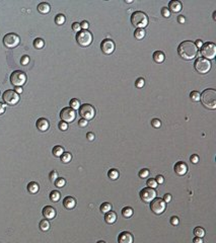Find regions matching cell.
<instances>
[{
  "instance_id": "6da1fadb",
  "label": "cell",
  "mask_w": 216,
  "mask_h": 243,
  "mask_svg": "<svg viewBox=\"0 0 216 243\" xmlns=\"http://www.w3.org/2000/svg\"><path fill=\"white\" fill-rule=\"evenodd\" d=\"M178 53L179 55V57L183 58L184 60L190 61L196 58L198 54V49L193 42L184 41L179 45Z\"/></svg>"
},
{
  "instance_id": "7a4b0ae2",
  "label": "cell",
  "mask_w": 216,
  "mask_h": 243,
  "mask_svg": "<svg viewBox=\"0 0 216 243\" xmlns=\"http://www.w3.org/2000/svg\"><path fill=\"white\" fill-rule=\"evenodd\" d=\"M200 100L206 108L214 111L216 108V90L213 88L205 89L200 94Z\"/></svg>"
},
{
  "instance_id": "3957f363",
  "label": "cell",
  "mask_w": 216,
  "mask_h": 243,
  "mask_svg": "<svg viewBox=\"0 0 216 243\" xmlns=\"http://www.w3.org/2000/svg\"><path fill=\"white\" fill-rule=\"evenodd\" d=\"M148 16L143 11H135L131 15V23L137 29H144L148 26Z\"/></svg>"
},
{
  "instance_id": "277c9868",
  "label": "cell",
  "mask_w": 216,
  "mask_h": 243,
  "mask_svg": "<svg viewBox=\"0 0 216 243\" xmlns=\"http://www.w3.org/2000/svg\"><path fill=\"white\" fill-rule=\"evenodd\" d=\"M194 67H195V70H196L198 73H200V74H206V73H208L210 71V69H211V63H210L209 60H207L203 57H200L195 61Z\"/></svg>"
},
{
  "instance_id": "5b68a950",
  "label": "cell",
  "mask_w": 216,
  "mask_h": 243,
  "mask_svg": "<svg viewBox=\"0 0 216 243\" xmlns=\"http://www.w3.org/2000/svg\"><path fill=\"white\" fill-rule=\"evenodd\" d=\"M92 35L88 30H80L76 33V42L81 47H88L92 43Z\"/></svg>"
},
{
  "instance_id": "8992f818",
  "label": "cell",
  "mask_w": 216,
  "mask_h": 243,
  "mask_svg": "<svg viewBox=\"0 0 216 243\" xmlns=\"http://www.w3.org/2000/svg\"><path fill=\"white\" fill-rule=\"evenodd\" d=\"M201 55L207 60L214 59L216 56V46L211 42H207L201 47Z\"/></svg>"
},
{
  "instance_id": "52a82bcc",
  "label": "cell",
  "mask_w": 216,
  "mask_h": 243,
  "mask_svg": "<svg viewBox=\"0 0 216 243\" xmlns=\"http://www.w3.org/2000/svg\"><path fill=\"white\" fill-rule=\"evenodd\" d=\"M26 74L20 70L13 71L10 75V82L15 87H21L26 82Z\"/></svg>"
},
{
  "instance_id": "ba28073f",
  "label": "cell",
  "mask_w": 216,
  "mask_h": 243,
  "mask_svg": "<svg viewBox=\"0 0 216 243\" xmlns=\"http://www.w3.org/2000/svg\"><path fill=\"white\" fill-rule=\"evenodd\" d=\"M79 115H81L82 118H84L86 121L92 120L94 115H96V108L89 103H84L79 108Z\"/></svg>"
},
{
  "instance_id": "9c48e42d",
  "label": "cell",
  "mask_w": 216,
  "mask_h": 243,
  "mask_svg": "<svg viewBox=\"0 0 216 243\" xmlns=\"http://www.w3.org/2000/svg\"><path fill=\"white\" fill-rule=\"evenodd\" d=\"M166 209V203L160 197H155L153 200L150 202V210L155 215L163 214Z\"/></svg>"
},
{
  "instance_id": "30bf717a",
  "label": "cell",
  "mask_w": 216,
  "mask_h": 243,
  "mask_svg": "<svg viewBox=\"0 0 216 243\" xmlns=\"http://www.w3.org/2000/svg\"><path fill=\"white\" fill-rule=\"evenodd\" d=\"M19 42H20L19 36H18L16 33H7V35H5L4 38H3V44H4L5 47L8 49H13L15 47H17Z\"/></svg>"
},
{
  "instance_id": "8fae6325",
  "label": "cell",
  "mask_w": 216,
  "mask_h": 243,
  "mask_svg": "<svg viewBox=\"0 0 216 243\" xmlns=\"http://www.w3.org/2000/svg\"><path fill=\"white\" fill-rule=\"evenodd\" d=\"M2 98L6 104H8V105H15L19 101V95H18L14 90H6L5 92L3 93Z\"/></svg>"
},
{
  "instance_id": "7c38bea8",
  "label": "cell",
  "mask_w": 216,
  "mask_h": 243,
  "mask_svg": "<svg viewBox=\"0 0 216 243\" xmlns=\"http://www.w3.org/2000/svg\"><path fill=\"white\" fill-rule=\"evenodd\" d=\"M140 199H141L144 203H150L156 197V191L153 188L150 187H145L140 190Z\"/></svg>"
},
{
  "instance_id": "4fadbf2b",
  "label": "cell",
  "mask_w": 216,
  "mask_h": 243,
  "mask_svg": "<svg viewBox=\"0 0 216 243\" xmlns=\"http://www.w3.org/2000/svg\"><path fill=\"white\" fill-rule=\"evenodd\" d=\"M60 118L61 121L65 122L67 124L72 123L76 118V112L71 108H64L60 112Z\"/></svg>"
},
{
  "instance_id": "5bb4252c",
  "label": "cell",
  "mask_w": 216,
  "mask_h": 243,
  "mask_svg": "<svg viewBox=\"0 0 216 243\" xmlns=\"http://www.w3.org/2000/svg\"><path fill=\"white\" fill-rule=\"evenodd\" d=\"M100 49L106 55H111L115 51V43L110 39H106L100 43Z\"/></svg>"
},
{
  "instance_id": "9a60e30c",
  "label": "cell",
  "mask_w": 216,
  "mask_h": 243,
  "mask_svg": "<svg viewBox=\"0 0 216 243\" xmlns=\"http://www.w3.org/2000/svg\"><path fill=\"white\" fill-rule=\"evenodd\" d=\"M118 242L119 243H133L134 242V237L130 232L123 231V232H121L120 234H119Z\"/></svg>"
},
{
  "instance_id": "2e32d148",
  "label": "cell",
  "mask_w": 216,
  "mask_h": 243,
  "mask_svg": "<svg viewBox=\"0 0 216 243\" xmlns=\"http://www.w3.org/2000/svg\"><path fill=\"white\" fill-rule=\"evenodd\" d=\"M173 169H175V172L176 174L179 176H183L188 172V165L185 162H183V161H179V162H176L175 164Z\"/></svg>"
},
{
  "instance_id": "e0dca14e",
  "label": "cell",
  "mask_w": 216,
  "mask_h": 243,
  "mask_svg": "<svg viewBox=\"0 0 216 243\" xmlns=\"http://www.w3.org/2000/svg\"><path fill=\"white\" fill-rule=\"evenodd\" d=\"M43 216L45 217V219L52 220V219H54L56 217V210L52 206H46L45 208L43 209Z\"/></svg>"
},
{
  "instance_id": "ac0fdd59",
  "label": "cell",
  "mask_w": 216,
  "mask_h": 243,
  "mask_svg": "<svg viewBox=\"0 0 216 243\" xmlns=\"http://www.w3.org/2000/svg\"><path fill=\"white\" fill-rule=\"evenodd\" d=\"M37 128H38V130H40L41 132H46L49 127H50V123H49V121L47 118H40L38 121H37V124H36Z\"/></svg>"
},
{
  "instance_id": "d6986e66",
  "label": "cell",
  "mask_w": 216,
  "mask_h": 243,
  "mask_svg": "<svg viewBox=\"0 0 216 243\" xmlns=\"http://www.w3.org/2000/svg\"><path fill=\"white\" fill-rule=\"evenodd\" d=\"M63 206L67 210H72L76 207V200L72 197H66L63 200Z\"/></svg>"
},
{
  "instance_id": "ffe728a7",
  "label": "cell",
  "mask_w": 216,
  "mask_h": 243,
  "mask_svg": "<svg viewBox=\"0 0 216 243\" xmlns=\"http://www.w3.org/2000/svg\"><path fill=\"white\" fill-rule=\"evenodd\" d=\"M169 10L172 12H179L182 10V3L178 0H172L169 3Z\"/></svg>"
},
{
  "instance_id": "44dd1931",
  "label": "cell",
  "mask_w": 216,
  "mask_h": 243,
  "mask_svg": "<svg viewBox=\"0 0 216 243\" xmlns=\"http://www.w3.org/2000/svg\"><path fill=\"white\" fill-rule=\"evenodd\" d=\"M51 10V6L47 2H41L38 5V11L42 14H47Z\"/></svg>"
},
{
  "instance_id": "7402d4cb",
  "label": "cell",
  "mask_w": 216,
  "mask_h": 243,
  "mask_svg": "<svg viewBox=\"0 0 216 243\" xmlns=\"http://www.w3.org/2000/svg\"><path fill=\"white\" fill-rule=\"evenodd\" d=\"M152 57H153L154 62L157 63V64L162 63L163 61L165 60V55H164L163 52H161V51H155Z\"/></svg>"
},
{
  "instance_id": "603a6c76",
  "label": "cell",
  "mask_w": 216,
  "mask_h": 243,
  "mask_svg": "<svg viewBox=\"0 0 216 243\" xmlns=\"http://www.w3.org/2000/svg\"><path fill=\"white\" fill-rule=\"evenodd\" d=\"M105 221L110 225L114 224L115 222L117 221V214L113 211H110L109 213H106L105 215Z\"/></svg>"
},
{
  "instance_id": "cb8c5ba5",
  "label": "cell",
  "mask_w": 216,
  "mask_h": 243,
  "mask_svg": "<svg viewBox=\"0 0 216 243\" xmlns=\"http://www.w3.org/2000/svg\"><path fill=\"white\" fill-rule=\"evenodd\" d=\"M39 190H40V185L38 182L32 181L27 184V190H29V193H37L39 191Z\"/></svg>"
},
{
  "instance_id": "d4e9b609",
  "label": "cell",
  "mask_w": 216,
  "mask_h": 243,
  "mask_svg": "<svg viewBox=\"0 0 216 243\" xmlns=\"http://www.w3.org/2000/svg\"><path fill=\"white\" fill-rule=\"evenodd\" d=\"M108 176L110 179H112V180H117L119 178V176H120V173L117 169L113 168V169H110L109 172H108Z\"/></svg>"
},
{
  "instance_id": "484cf974",
  "label": "cell",
  "mask_w": 216,
  "mask_h": 243,
  "mask_svg": "<svg viewBox=\"0 0 216 243\" xmlns=\"http://www.w3.org/2000/svg\"><path fill=\"white\" fill-rule=\"evenodd\" d=\"M39 227L42 231L46 232V231H48L49 229H50V223H49V221L47 220V219H43L42 221H40Z\"/></svg>"
},
{
  "instance_id": "4316f807",
  "label": "cell",
  "mask_w": 216,
  "mask_h": 243,
  "mask_svg": "<svg viewBox=\"0 0 216 243\" xmlns=\"http://www.w3.org/2000/svg\"><path fill=\"white\" fill-rule=\"evenodd\" d=\"M133 214H134V211L131 207H125V208L122 210V215H123V217L125 218L132 217Z\"/></svg>"
},
{
  "instance_id": "83f0119b",
  "label": "cell",
  "mask_w": 216,
  "mask_h": 243,
  "mask_svg": "<svg viewBox=\"0 0 216 243\" xmlns=\"http://www.w3.org/2000/svg\"><path fill=\"white\" fill-rule=\"evenodd\" d=\"M52 152H53L54 156L61 157V155L64 153V148L62 147V146H55V147L53 148V150H52Z\"/></svg>"
},
{
  "instance_id": "f1b7e54d",
  "label": "cell",
  "mask_w": 216,
  "mask_h": 243,
  "mask_svg": "<svg viewBox=\"0 0 216 243\" xmlns=\"http://www.w3.org/2000/svg\"><path fill=\"white\" fill-rule=\"evenodd\" d=\"M194 235L195 237H199V238H203L205 236V230L202 227H196L194 229Z\"/></svg>"
},
{
  "instance_id": "f546056e",
  "label": "cell",
  "mask_w": 216,
  "mask_h": 243,
  "mask_svg": "<svg viewBox=\"0 0 216 243\" xmlns=\"http://www.w3.org/2000/svg\"><path fill=\"white\" fill-rule=\"evenodd\" d=\"M99 210L103 214H106V213H109L110 211H112V205L110 203H103V205L100 206Z\"/></svg>"
},
{
  "instance_id": "4dcf8cb0",
  "label": "cell",
  "mask_w": 216,
  "mask_h": 243,
  "mask_svg": "<svg viewBox=\"0 0 216 243\" xmlns=\"http://www.w3.org/2000/svg\"><path fill=\"white\" fill-rule=\"evenodd\" d=\"M60 197H61V193L58 190L51 191V193H50V200H52V202H54V203L58 202V200H60Z\"/></svg>"
},
{
  "instance_id": "1f68e13d",
  "label": "cell",
  "mask_w": 216,
  "mask_h": 243,
  "mask_svg": "<svg viewBox=\"0 0 216 243\" xmlns=\"http://www.w3.org/2000/svg\"><path fill=\"white\" fill-rule=\"evenodd\" d=\"M145 35L146 32L144 30V29H137L135 30V33H134V36H135V38L137 39H142L145 36Z\"/></svg>"
},
{
  "instance_id": "d6a6232c",
  "label": "cell",
  "mask_w": 216,
  "mask_h": 243,
  "mask_svg": "<svg viewBox=\"0 0 216 243\" xmlns=\"http://www.w3.org/2000/svg\"><path fill=\"white\" fill-rule=\"evenodd\" d=\"M61 161L63 163H69L72 159V155L69 153V152H64V153L61 155Z\"/></svg>"
},
{
  "instance_id": "836d02e7",
  "label": "cell",
  "mask_w": 216,
  "mask_h": 243,
  "mask_svg": "<svg viewBox=\"0 0 216 243\" xmlns=\"http://www.w3.org/2000/svg\"><path fill=\"white\" fill-rule=\"evenodd\" d=\"M69 104H70V108H71L73 111H75V109H79V108H80V105H81L80 101L76 98H72L71 100H70Z\"/></svg>"
},
{
  "instance_id": "e575fe53",
  "label": "cell",
  "mask_w": 216,
  "mask_h": 243,
  "mask_svg": "<svg viewBox=\"0 0 216 243\" xmlns=\"http://www.w3.org/2000/svg\"><path fill=\"white\" fill-rule=\"evenodd\" d=\"M44 46H45V42L43 39L38 38L33 41V47H35L36 49H43L44 48Z\"/></svg>"
},
{
  "instance_id": "d590c367",
  "label": "cell",
  "mask_w": 216,
  "mask_h": 243,
  "mask_svg": "<svg viewBox=\"0 0 216 243\" xmlns=\"http://www.w3.org/2000/svg\"><path fill=\"white\" fill-rule=\"evenodd\" d=\"M66 21V18L65 16H64V14H57L56 15V17H55V22H56L57 24H59V26H61V24H64V22Z\"/></svg>"
},
{
  "instance_id": "8d00e7d4",
  "label": "cell",
  "mask_w": 216,
  "mask_h": 243,
  "mask_svg": "<svg viewBox=\"0 0 216 243\" xmlns=\"http://www.w3.org/2000/svg\"><path fill=\"white\" fill-rule=\"evenodd\" d=\"M149 174H150V171H149V169H147V168L141 169L139 171V173H138V175H139L140 178H147L148 176H149Z\"/></svg>"
},
{
  "instance_id": "74e56055",
  "label": "cell",
  "mask_w": 216,
  "mask_h": 243,
  "mask_svg": "<svg viewBox=\"0 0 216 243\" xmlns=\"http://www.w3.org/2000/svg\"><path fill=\"white\" fill-rule=\"evenodd\" d=\"M190 97H191V99L195 102L200 101V93L198 92V91H192V92L190 93Z\"/></svg>"
},
{
  "instance_id": "f35d334b",
  "label": "cell",
  "mask_w": 216,
  "mask_h": 243,
  "mask_svg": "<svg viewBox=\"0 0 216 243\" xmlns=\"http://www.w3.org/2000/svg\"><path fill=\"white\" fill-rule=\"evenodd\" d=\"M66 184V180L62 177H58L56 180H55V185H56L57 187H63L64 185Z\"/></svg>"
},
{
  "instance_id": "ab89813d",
  "label": "cell",
  "mask_w": 216,
  "mask_h": 243,
  "mask_svg": "<svg viewBox=\"0 0 216 243\" xmlns=\"http://www.w3.org/2000/svg\"><path fill=\"white\" fill-rule=\"evenodd\" d=\"M146 183H147V187H148L153 188V190H154L155 187H157V182L155 181V178H149Z\"/></svg>"
},
{
  "instance_id": "60d3db41",
  "label": "cell",
  "mask_w": 216,
  "mask_h": 243,
  "mask_svg": "<svg viewBox=\"0 0 216 243\" xmlns=\"http://www.w3.org/2000/svg\"><path fill=\"white\" fill-rule=\"evenodd\" d=\"M49 178H50V180L52 182H55V180L58 178V172L56 170H52L50 172V174H49Z\"/></svg>"
},
{
  "instance_id": "b9f144b4",
  "label": "cell",
  "mask_w": 216,
  "mask_h": 243,
  "mask_svg": "<svg viewBox=\"0 0 216 243\" xmlns=\"http://www.w3.org/2000/svg\"><path fill=\"white\" fill-rule=\"evenodd\" d=\"M151 125L155 129H158V128H160L161 126V122L160 120H158V118H153V120L151 121Z\"/></svg>"
},
{
  "instance_id": "7bdbcfd3",
  "label": "cell",
  "mask_w": 216,
  "mask_h": 243,
  "mask_svg": "<svg viewBox=\"0 0 216 243\" xmlns=\"http://www.w3.org/2000/svg\"><path fill=\"white\" fill-rule=\"evenodd\" d=\"M161 14H162L163 17L169 18L170 16V11L169 10V8L167 7H162L161 8Z\"/></svg>"
},
{
  "instance_id": "ee69618b",
  "label": "cell",
  "mask_w": 216,
  "mask_h": 243,
  "mask_svg": "<svg viewBox=\"0 0 216 243\" xmlns=\"http://www.w3.org/2000/svg\"><path fill=\"white\" fill-rule=\"evenodd\" d=\"M144 84H145V80L143 78H138L136 80V82H135L136 87H138V88L143 87V86H144Z\"/></svg>"
},
{
  "instance_id": "f6af8a7d",
  "label": "cell",
  "mask_w": 216,
  "mask_h": 243,
  "mask_svg": "<svg viewBox=\"0 0 216 243\" xmlns=\"http://www.w3.org/2000/svg\"><path fill=\"white\" fill-rule=\"evenodd\" d=\"M20 63H21V65H27V64L30 63V57L26 56V55H24V56L21 57Z\"/></svg>"
},
{
  "instance_id": "bcb514c9",
  "label": "cell",
  "mask_w": 216,
  "mask_h": 243,
  "mask_svg": "<svg viewBox=\"0 0 216 243\" xmlns=\"http://www.w3.org/2000/svg\"><path fill=\"white\" fill-rule=\"evenodd\" d=\"M58 127H59V129L61 131H66L67 129H68V124L65 123V122L61 121L60 123H59V125H58Z\"/></svg>"
},
{
  "instance_id": "7dc6e473",
  "label": "cell",
  "mask_w": 216,
  "mask_h": 243,
  "mask_svg": "<svg viewBox=\"0 0 216 243\" xmlns=\"http://www.w3.org/2000/svg\"><path fill=\"white\" fill-rule=\"evenodd\" d=\"M170 224L172 225V226H178L179 224V218L176 217V216H173V217L170 218Z\"/></svg>"
},
{
  "instance_id": "c3c4849f",
  "label": "cell",
  "mask_w": 216,
  "mask_h": 243,
  "mask_svg": "<svg viewBox=\"0 0 216 243\" xmlns=\"http://www.w3.org/2000/svg\"><path fill=\"white\" fill-rule=\"evenodd\" d=\"M72 29L74 30L75 33L80 32V29H81V27H80V23H78V22H74V23H72Z\"/></svg>"
},
{
  "instance_id": "681fc988",
  "label": "cell",
  "mask_w": 216,
  "mask_h": 243,
  "mask_svg": "<svg viewBox=\"0 0 216 243\" xmlns=\"http://www.w3.org/2000/svg\"><path fill=\"white\" fill-rule=\"evenodd\" d=\"M190 160H191V162L193 164H197L198 162H199V156H198L197 154L192 155V156L190 157Z\"/></svg>"
},
{
  "instance_id": "f907efd6",
  "label": "cell",
  "mask_w": 216,
  "mask_h": 243,
  "mask_svg": "<svg viewBox=\"0 0 216 243\" xmlns=\"http://www.w3.org/2000/svg\"><path fill=\"white\" fill-rule=\"evenodd\" d=\"M87 125H88V122L86 120H84V118H81V120L78 121V126L79 127L84 128V127H86Z\"/></svg>"
},
{
  "instance_id": "816d5d0a",
  "label": "cell",
  "mask_w": 216,
  "mask_h": 243,
  "mask_svg": "<svg viewBox=\"0 0 216 243\" xmlns=\"http://www.w3.org/2000/svg\"><path fill=\"white\" fill-rule=\"evenodd\" d=\"M155 181L157 182V184H162L164 182V177L162 175H157L156 177H155Z\"/></svg>"
},
{
  "instance_id": "f5cc1de1",
  "label": "cell",
  "mask_w": 216,
  "mask_h": 243,
  "mask_svg": "<svg viewBox=\"0 0 216 243\" xmlns=\"http://www.w3.org/2000/svg\"><path fill=\"white\" fill-rule=\"evenodd\" d=\"M88 26H89V23H88L86 20H83V21H82V22L80 23V27L82 29V30H87Z\"/></svg>"
},
{
  "instance_id": "db71d44e",
  "label": "cell",
  "mask_w": 216,
  "mask_h": 243,
  "mask_svg": "<svg viewBox=\"0 0 216 243\" xmlns=\"http://www.w3.org/2000/svg\"><path fill=\"white\" fill-rule=\"evenodd\" d=\"M172 194L165 193V194H164V196H163V199H162V200H163L165 203H170V200H172Z\"/></svg>"
},
{
  "instance_id": "11a10c76",
  "label": "cell",
  "mask_w": 216,
  "mask_h": 243,
  "mask_svg": "<svg viewBox=\"0 0 216 243\" xmlns=\"http://www.w3.org/2000/svg\"><path fill=\"white\" fill-rule=\"evenodd\" d=\"M86 138H87L88 141H93V140H94V134L91 133V132H88L86 134Z\"/></svg>"
},
{
  "instance_id": "9f6ffc18",
  "label": "cell",
  "mask_w": 216,
  "mask_h": 243,
  "mask_svg": "<svg viewBox=\"0 0 216 243\" xmlns=\"http://www.w3.org/2000/svg\"><path fill=\"white\" fill-rule=\"evenodd\" d=\"M194 44H195V46H196V47H197V49H201V47H202V46H203V42L201 41V39H197V41L195 42Z\"/></svg>"
},
{
  "instance_id": "6f0895ef",
  "label": "cell",
  "mask_w": 216,
  "mask_h": 243,
  "mask_svg": "<svg viewBox=\"0 0 216 243\" xmlns=\"http://www.w3.org/2000/svg\"><path fill=\"white\" fill-rule=\"evenodd\" d=\"M178 21L179 23H185L186 22V17L184 15H179L178 16Z\"/></svg>"
},
{
  "instance_id": "680465c9",
  "label": "cell",
  "mask_w": 216,
  "mask_h": 243,
  "mask_svg": "<svg viewBox=\"0 0 216 243\" xmlns=\"http://www.w3.org/2000/svg\"><path fill=\"white\" fill-rule=\"evenodd\" d=\"M193 243H203L202 238H199V237H195L193 239Z\"/></svg>"
},
{
  "instance_id": "91938a15",
  "label": "cell",
  "mask_w": 216,
  "mask_h": 243,
  "mask_svg": "<svg viewBox=\"0 0 216 243\" xmlns=\"http://www.w3.org/2000/svg\"><path fill=\"white\" fill-rule=\"evenodd\" d=\"M5 111V105L2 102H0V115H2Z\"/></svg>"
},
{
  "instance_id": "94428289",
  "label": "cell",
  "mask_w": 216,
  "mask_h": 243,
  "mask_svg": "<svg viewBox=\"0 0 216 243\" xmlns=\"http://www.w3.org/2000/svg\"><path fill=\"white\" fill-rule=\"evenodd\" d=\"M14 91H15V92H16L17 94H19V93L23 92V88H21V87H15V90H14Z\"/></svg>"
},
{
  "instance_id": "6125c7cd",
  "label": "cell",
  "mask_w": 216,
  "mask_h": 243,
  "mask_svg": "<svg viewBox=\"0 0 216 243\" xmlns=\"http://www.w3.org/2000/svg\"><path fill=\"white\" fill-rule=\"evenodd\" d=\"M133 1H131V0H128V1H126V3H132Z\"/></svg>"
},
{
  "instance_id": "be15d7a7",
  "label": "cell",
  "mask_w": 216,
  "mask_h": 243,
  "mask_svg": "<svg viewBox=\"0 0 216 243\" xmlns=\"http://www.w3.org/2000/svg\"><path fill=\"white\" fill-rule=\"evenodd\" d=\"M97 243H106V242H105V241H99Z\"/></svg>"
}]
</instances>
